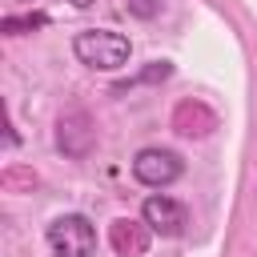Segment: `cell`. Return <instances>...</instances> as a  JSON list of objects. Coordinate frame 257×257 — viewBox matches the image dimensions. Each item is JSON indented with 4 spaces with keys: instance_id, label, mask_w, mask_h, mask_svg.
I'll return each instance as SVG.
<instances>
[{
    "instance_id": "cell-12",
    "label": "cell",
    "mask_w": 257,
    "mask_h": 257,
    "mask_svg": "<svg viewBox=\"0 0 257 257\" xmlns=\"http://www.w3.org/2000/svg\"><path fill=\"white\" fill-rule=\"evenodd\" d=\"M68 4H72V8H88L92 0H68Z\"/></svg>"
},
{
    "instance_id": "cell-2",
    "label": "cell",
    "mask_w": 257,
    "mask_h": 257,
    "mask_svg": "<svg viewBox=\"0 0 257 257\" xmlns=\"http://www.w3.org/2000/svg\"><path fill=\"white\" fill-rule=\"evenodd\" d=\"M52 257H96V225L84 213H64L44 229Z\"/></svg>"
},
{
    "instance_id": "cell-10",
    "label": "cell",
    "mask_w": 257,
    "mask_h": 257,
    "mask_svg": "<svg viewBox=\"0 0 257 257\" xmlns=\"http://www.w3.org/2000/svg\"><path fill=\"white\" fill-rule=\"evenodd\" d=\"M0 185H4L8 193H20V189H28V193H32L36 173H32V169H24V165H8V169L0 173Z\"/></svg>"
},
{
    "instance_id": "cell-6",
    "label": "cell",
    "mask_w": 257,
    "mask_h": 257,
    "mask_svg": "<svg viewBox=\"0 0 257 257\" xmlns=\"http://www.w3.org/2000/svg\"><path fill=\"white\" fill-rule=\"evenodd\" d=\"M173 128H177L181 137H205V133L217 128V116H213L205 104L185 100V104H177V112H173Z\"/></svg>"
},
{
    "instance_id": "cell-4",
    "label": "cell",
    "mask_w": 257,
    "mask_h": 257,
    "mask_svg": "<svg viewBox=\"0 0 257 257\" xmlns=\"http://www.w3.org/2000/svg\"><path fill=\"white\" fill-rule=\"evenodd\" d=\"M141 221H145L157 237H181L185 225H189V209H185L177 197H169V193H153V197H145V205H141Z\"/></svg>"
},
{
    "instance_id": "cell-5",
    "label": "cell",
    "mask_w": 257,
    "mask_h": 257,
    "mask_svg": "<svg viewBox=\"0 0 257 257\" xmlns=\"http://www.w3.org/2000/svg\"><path fill=\"white\" fill-rule=\"evenodd\" d=\"M92 141H96V128H92L88 112L72 108V112L60 116V124H56V145H60L64 157H84V153L92 149Z\"/></svg>"
},
{
    "instance_id": "cell-9",
    "label": "cell",
    "mask_w": 257,
    "mask_h": 257,
    "mask_svg": "<svg viewBox=\"0 0 257 257\" xmlns=\"http://www.w3.org/2000/svg\"><path fill=\"white\" fill-rule=\"evenodd\" d=\"M44 24H48L44 12H24V16H4V20H0V32H8V36H24V32L44 28Z\"/></svg>"
},
{
    "instance_id": "cell-3",
    "label": "cell",
    "mask_w": 257,
    "mask_h": 257,
    "mask_svg": "<svg viewBox=\"0 0 257 257\" xmlns=\"http://www.w3.org/2000/svg\"><path fill=\"white\" fill-rule=\"evenodd\" d=\"M181 173H185V165H181V157L173 149L153 145V149H141L133 157V177L141 185H149V189H169L173 181H181Z\"/></svg>"
},
{
    "instance_id": "cell-7",
    "label": "cell",
    "mask_w": 257,
    "mask_h": 257,
    "mask_svg": "<svg viewBox=\"0 0 257 257\" xmlns=\"http://www.w3.org/2000/svg\"><path fill=\"white\" fill-rule=\"evenodd\" d=\"M149 225L141 221H112V245H116V253H145V245H149Z\"/></svg>"
},
{
    "instance_id": "cell-13",
    "label": "cell",
    "mask_w": 257,
    "mask_h": 257,
    "mask_svg": "<svg viewBox=\"0 0 257 257\" xmlns=\"http://www.w3.org/2000/svg\"><path fill=\"white\" fill-rule=\"evenodd\" d=\"M24 4H32V0H24Z\"/></svg>"
},
{
    "instance_id": "cell-11",
    "label": "cell",
    "mask_w": 257,
    "mask_h": 257,
    "mask_svg": "<svg viewBox=\"0 0 257 257\" xmlns=\"http://www.w3.org/2000/svg\"><path fill=\"white\" fill-rule=\"evenodd\" d=\"M161 4H165V0H128V12H133L137 20H153V16L161 12Z\"/></svg>"
},
{
    "instance_id": "cell-1",
    "label": "cell",
    "mask_w": 257,
    "mask_h": 257,
    "mask_svg": "<svg viewBox=\"0 0 257 257\" xmlns=\"http://www.w3.org/2000/svg\"><path fill=\"white\" fill-rule=\"evenodd\" d=\"M72 56L88 68H100V72H116L128 64L133 56V44L124 32H112V28H88V32H76L72 36Z\"/></svg>"
},
{
    "instance_id": "cell-8",
    "label": "cell",
    "mask_w": 257,
    "mask_h": 257,
    "mask_svg": "<svg viewBox=\"0 0 257 257\" xmlns=\"http://www.w3.org/2000/svg\"><path fill=\"white\" fill-rule=\"evenodd\" d=\"M169 76H173V64H169V60H149V68H141L137 76L120 80L112 92H128V88H137V84H157V80H169Z\"/></svg>"
}]
</instances>
